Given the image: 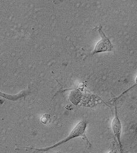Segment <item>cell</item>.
I'll use <instances>...</instances> for the list:
<instances>
[{
    "mask_svg": "<svg viewBox=\"0 0 137 153\" xmlns=\"http://www.w3.org/2000/svg\"><path fill=\"white\" fill-rule=\"evenodd\" d=\"M112 129L113 135L118 145L120 153H123V147L121 141V136L122 133V125L117 115V109L115 105V114L112 122Z\"/></svg>",
    "mask_w": 137,
    "mask_h": 153,
    "instance_id": "obj_3",
    "label": "cell"
},
{
    "mask_svg": "<svg viewBox=\"0 0 137 153\" xmlns=\"http://www.w3.org/2000/svg\"><path fill=\"white\" fill-rule=\"evenodd\" d=\"M136 87H137V78H136V82H135V84L134 85H133V86H131V87H130L128 89H127V90H125V91L124 92H123L120 96H118V97H117V98H115L113 100H112V101H113V102H116L117 100H118V99H120L122 96H123L124 94H125L127 92H128L129 91H130L131 89H133L134 88H135Z\"/></svg>",
    "mask_w": 137,
    "mask_h": 153,
    "instance_id": "obj_4",
    "label": "cell"
},
{
    "mask_svg": "<svg viewBox=\"0 0 137 153\" xmlns=\"http://www.w3.org/2000/svg\"><path fill=\"white\" fill-rule=\"evenodd\" d=\"M98 32L101 37V39L96 45L93 51L90 54L91 56L100 53L112 51L113 49V45L111 41L103 32L101 26H100L98 28Z\"/></svg>",
    "mask_w": 137,
    "mask_h": 153,
    "instance_id": "obj_2",
    "label": "cell"
},
{
    "mask_svg": "<svg viewBox=\"0 0 137 153\" xmlns=\"http://www.w3.org/2000/svg\"><path fill=\"white\" fill-rule=\"evenodd\" d=\"M87 122L85 120L80 121L75 125V127L73 128V129L71 130L70 133L65 139H64L58 142L57 143H56L50 147L43 148V149H35V148H31V147H29V148L27 147L26 149H27L29 150H32L36 152H46L49 151L51 149H53L56 147H57L62 145L63 144H64L72 139H74L75 138H77V137H83V138L85 139V140L87 141V143L90 145V143L89 142V141L85 136V131H86V128L87 127Z\"/></svg>",
    "mask_w": 137,
    "mask_h": 153,
    "instance_id": "obj_1",
    "label": "cell"
},
{
    "mask_svg": "<svg viewBox=\"0 0 137 153\" xmlns=\"http://www.w3.org/2000/svg\"></svg>",
    "mask_w": 137,
    "mask_h": 153,
    "instance_id": "obj_5",
    "label": "cell"
}]
</instances>
